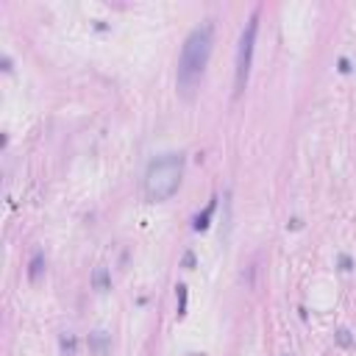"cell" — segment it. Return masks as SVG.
<instances>
[{
    "label": "cell",
    "mask_w": 356,
    "mask_h": 356,
    "mask_svg": "<svg viewBox=\"0 0 356 356\" xmlns=\"http://www.w3.org/2000/svg\"><path fill=\"white\" fill-rule=\"evenodd\" d=\"M212 45H215V25L212 22L192 28V34L184 42L181 56H178V73H175L178 95L184 100H192L195 92H198L206 73V64H209V56H212Z\"/></svg>",
    "instance_id": "cell-1"
},
{
    "label": "cell",
    "mask_w": 356,
    "mask_h": 356,
    "mask_svg": "<svg viewBox=\"0 0 356 356\" xmlns=\"http://www.w3.org/2000/svg\"><path fill=\"white\" fill-rule=\"evenodd\" d=\"M340 270L342 273H351L353 270V262H351V256H348V253H342V256H340Z\"/></svg>",
    "instance_id": "cell-11"
},
{
    "label": "cell",
    "mask_w": 356,
    "mask_h": 356,
    "mask_svg": "<svg viewBox=\"0 0 356 356\" xmlns=\"http://www.w3.org/2000/svg\"><path fill=\"white\" fill-rule=\"evenodd\" d=\"M89 351L95 356H106L111 351V334H106V331H95V334H89Z\"/></svg>",
    "instance_id": "cell-4"
},
{
    "label": "cell",
    "mask_w": 356,
    "mask_h": 356,
    "mask_svg": "<svg viewBox=\"0 0 356 356\" xmlns=\"http://www.w3.org/2000/svg\"><path fill=\"white\" fill-rule=\"evenodd\" d=\"M337 342H340V345L342 348H351L353 345V337H351V331H348V329H337Z\"/></svg>",
    "instance_id": "cell-10"
},
{
    "label": "cell",
    "mask_w": 356,
    "mask_h": 356,
    "mask_svg": "<svg viewBox=\"0 0 356 356\" xmlns=\"http://www.w3.org/2000/svg\"><path fill=\"white\" fill-rule=\"evenodd\" d=\"M58 345H62V353H64V356H75V348H78V340H75L73 334H62Z\"/></svg>",
    "instance_id": "cell-8"
},
{
    "label": "cell",
    "mask_w": 356,
    "mask_h": 356,
    "mask_svg": "<svg viewBox=\"0 0 356 356\" xmlns=\"http://www.w3.org/2000/svg\"><path fill=\"white\" fill-rule=\"evenodd\" d=\"M92 289L95 292H109L111 289V276L106 267H95L92 270Z\"/></svg>",
    "instance_id": "cell-5"
},
{
    "label": "cell",
    "mask_w": 356,
    "mask_h": 356,
    "mask_svg": "<svg viewBox=\"0 0 356 356\" xmlns=\"http://www.w3.org/2000/svg\"><path fill=\"white\" fill-rule=\"evenodd\" d=\"M215 206H217V198H212L209 206H206V209L195 217V225H192L195 231H206V228H209V220H212V215H215Z\"/></svg>",
    "instance_id": "cell-6"
},
{
    "label": "cell",
    "mask_w": 356,
    "mask_h": 356,
    "mask_svg": "<svg viewBox=\"0 0 356 356\" xmlns=\"http://www.w3.org/2000/svg\"><path fill=\"white\" fill-rule=\"evenodd\" d=\"M184 267H187V270H192V267H195V256H192V253L184 256Z\"/></svg>",
    "instance_id": "cell-13"
},
{
    "label": "cell",
    "mask_w": 356,
    "mask_h": 356,
    "mask_svg": "<svg viewBox=\"0 0 356 356\" xmlns=\"http://www.w3.org/2000/svg\"><path fill=\"white\" fill-rule=\"evenodd\" d=\"M184 178V156L181 153H162L147 164L145 173V198L151 203H162V200L173 198L181 187Z\"/></svg>",
    "instance_id": "cell-2"
},
{
    "label": "cell",
    "mask_w": 356,
    "mask_h": 356,
    "mask_svg": "<svg viewBox=\"0 0 356 356\" xmlns=\"http://www.w3.org/2000/svg\"><path fill=\"white\" fill-rule=\"evenodd\" d=\"M175 298H178V317H184L187 314V284L175 287Z\"/></svg>",
    "instance_id": "cell-9"
},
{
    "label": "cell",
    "mask_w": 356,
    "mask_h": 356,
    "mask_svg": "<svg viewBox=\"0 0 356 356\" xmlns=\"http://www.w3.org/2000/svg\"><path fill=\"white\" fill-rule=\"evenodd\" d=\"M337 67H340V73H342V75H348V73H351V70H353V67H351V62H348L345 56L340 58V64H337Z\"/></svg>",
    "instance_id": "cell-12"
},
{
    "label": "cell",
    "mask_w": 356,
    "mask_h": 356,
    "mask_svg": "<svg viewBox=\"0 0 356 356\" xmlns=\"http://www.w3.org/2000/svg\"><path fill=\"white\" fill-rule=\"evenodd\" d=\"M42 270H45V256H42V253H34L31 267H28V278H31V281H39Z\"/></svg>",
    "instance_id": "cell-7"
},
{
    "label": "cell",
    "mask_w": 356,
    "mask_h": 356,
    "mask_svg": "<svg viewBox=\"0 0 356 356\" xmlns=\"http://www.w3.org/2000/svg\"><path fill=\"white\" fill-rule=\"evenodd\" d=\"M256 31H259V11H253L251 20L242 28L240 47H236V70H234V95L236 98L248 86V75H251V64H253V47H256Z\"/></svg>",
    "instance_id": "cell-3"
},
{
    "label": "cell",
    "mask_w": 356,
    "mask_h": 356,
    "mask_svg": "<svg viewBox=\"0 0 356 356\" xmlns=\"http://www.w3.org/2000/svg\"><path fill=\"white\" fill-rule=\"evenodd\" d=\"M284 356H289V353H284Z\"/></svg>",
    "instance_id": "cell-14"
}]
</instances>
